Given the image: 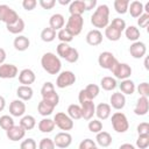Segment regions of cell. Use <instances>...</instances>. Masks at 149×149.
I'll return each mask as SVG.
<instances>
[{
	"instance_id": "obj_1",
	"label": "cell",
	"mask_w": 149,
	"mask_h": 149,
	"mask_svg": "<svg viewBox=\"0 0 149 149\" xmlns=\"http://www.w3.org/2000/svg\"><path fill=\"white\" fill-rule=\"evenodd\" d=\"M91 23L95 28H106L109 24V7L105 3L97 6L91 15Z\"/></svg>"
},
{
	"instance_id": "obj_2",
	"label": "cell",
	"mask_w": 149,
	"mask_h": 149,
	"mask_svg": "<svg viewBox=\"0 0 149 149\" xmlns=\"http://www.w3.org/2000/svg\"><path fill=\"white\" fill-rule=\"evenodd\" d=\"M41 65L49 74H58L62 69L61 59L54 52H45L41 58Z\"/></svg>"
},
{
	"instance_id": "obj_3",
	"label": "cell",
	"mask_w": 149,
	"mask_h": 149,
	"mask_svg": "<svg viewBox=\"0 0 149 149\" xmlns=\"http://www.w3.org/2000/svg\"><path fill=\"white\" fill-rule=\"evenodd\" d=\"M126 22L121 17H115L112 20V22L105 28V36L107 37V40L115 42L119 41L121 37L122 31L126 29Z\"/></svg>"
},
{
	"instance_id": "obj_4",
	"label": "cell",
	"mask_w": 149,
	"mask_h": 149,
	"mask_svg": "<svg viewBox=\"0 0 149 149\" xmlns=\"http://www.w3.org/2000/svg\"><path fill=\"white\" fill-rule=\"evenodd\" d=\"M111 121H112V127L116 133H126L129 128L128 119L126 114H123L122 112H115L112 115Z\"/></svg>"
},
{
	"instance_id": "obj_5",
	"label": "cell",
	"mask_w": 149,
	"mask_h": 149,
	"mask_svg": "<svg viewBox=\"0 0 149 149\" xmlns=\"http://www.w3.org/2000/svg\"><path fill=\"white\" fill-rule=\"evenodd\" d=\"M109 71L114 74V77L116 79H120V80L129 79V77L132 74V68H130V65H128L127 63H120L119 61H116L114 63V65L111 68Z\"/></svg>"
},
{
	"instance_id": "obj_6",
	"label": "cell",
	"mask_w": 149,
	"mask_h": 149,
	"mask_svg": "<svg viewBox=\"0 0 149 149\" xmlns=\"http://www.w3.org/2000/svg\"><path fill=\"white\" fill-rule=\"evenodd\" d=\"M83 27H84V19L81 15H70L65 24V28L73 36L79 35L83 30Z\"/></svg>"
},
{
	"instance_id": "obj_7",
	"label": "cell",
	"mask_w": 149,
	"mask_h": 149,
	"mask_svg": "<svg viewBox=\"0 0 149 149\" xmlns=\"http://www.w3.org/2000/svg\"><path fill=\"white\" fill-rule=\"evenodd\" d=\"M54 122H55V126H57L59 129H62L64 132L71 130L73 128V120L64 112L56 113L54 116Z\"/></svg>"
},
{
	"instance_id": "obj_8",
	"label": "cell",
	"mask_w": 149,
	"mask_h": 149,
	"mask_svg": "<svg viewBox=\"0 0 149 149\" xmlns=\"http://www.w3.org/2000/svg\"><path fill=\"white\" fill-rule=\"evenodd\" d=\"M19 17V14L8 5H0V21L6 23V26L14 23Z\"/></svg>"
},
{
	"instance_id": "obj_9",
	"label": "cell",
	"mask_w": 149,
	"mask_h": 149,
	"mask_svg": "<svg viewBox=\"0 0 149 149\" xmlns=\"http://www.w3.org/2000/svg\"><path fill=\"white\" fill-rule=\"evenodd\" d=\"M76 81V74L72 71H62L56 79V86L59 88H65L71 85H73Z\"/></svg>"
},
{
	"instance_id": "obj_10",
	"label": "cell",
	"mask_w": 149,
	"mask_h": 149,
	"mask_svg": "<svg viewBox=\"0 0 149 149\" xmlns=\"http://www.w3.org/2000/svg\"><path fill=\"white\" fill-rule=\"evenodd\" d=\"M129 54L133 58L140 59V58L144 57V55L147 54V45L141 41L133 42L129 47Z\"/></svg>"
},
{
	"instance_id": "obj_11",
	"label": "cell",
	"mask_w": 149,
	"mask_h": 149,
	"mask_svg": "<svg viewBox=\"0 0 149 149\" xmlns=\"http://www.w3.org/2000/svg\"><path fill=\"white\" fill-rule=\"evenodd\" d=\"M54 143L56 147H58L61 149H65V148L70 147V144L72 143V136L68 132L57 133L55 139H54Z\"/></svg>"
},
{
	"instance_id": "obj_12",
	"label": "cell",
	"mask_w": 149,
	"mask_h": 149,
	"mask_svg": "<svg viewBox=\"0 0 149 149\" xmlns=\"http://www.w3.org/2000/svg\"><path fill=\"white\" fill-rule=\"evenodd\" d=\"M118 59L115 58V56L109 52V51H104L99 55L98 57V63L99 65L102 68V69H107V70H111V68L114 65V63L116 62Z\"/></svg>"
},
{
	"instance_id": "obj_13",
	"label": "cell",
	"mask_w": 149,
	"mask_h": 149,
	"mask_svg": "<svg viewBox=\"0 0 149 149\" xmlns=\"http://www.w3.org/2000/svg\"><path fill=\"white\" fill-rule=\"evenodd\" d=\"M17 68L10 63H3L0 65V78L2 79H12L17 76Z\"/></svg>"
},
{
	"instance_id": "obj_14",
	"label": "cell",
	"mask_w": 149,
	"mask_h": 149,
	"mask_svg": "<svg viewBox=\"0 0 149 149\" xmlns=\"http://www.w3.org/2000/svg\"><path fill=\"white\" fill-rule=\"evenodd\" d=\"M9 113L12 116H23L26 113V104L20 99H15L9 105Z\"/></svg>"
},
{
	"instance_id": "obj_15",
	"label": "cell",
	"mask_w": 149,
	"mask_h": 149,
	"mask_svg": "<svg viewBox=\"0 0 149 149\" xmlns=\"http://www.w3.org/2000/svg\"><path fill=\"white\" fill-rule=\"evenodd\" d=\"M6 135H7V137L10 141L16 142V141H20V140H22L24 137L26 130L20 125H14L12 128H9L8 130H6Z\"/></svg>"
},
{
	"instance_id": "obj_16",
	"label": "cell",
	"mask_w": 149,
	"mask_h": 149,
	"mask_svg": "<svg viewBox=\"0 0 149 149\" xmlns=\"http://www.w3.org/2000/svg\"><path fill=\"white\" fill-rule=\"evenodd\" d=\"M80 108H81V118L84 120H92L93 115L95 114V105L93 100L83 102L80 105Z\"/></svg>"
},
{
	"instance_id": "obj_17",
	"label": "cell",
	"mask_w": 149,
	"mask_h": 149,
	"mask_svg": "<svg viewBox=\"0 0 149 149\" xmlns=\"http://www.w3.org/2000/svg\"><path fill=\"white\" fill-rule=\"evenodd\" d=\"M35 79H36V74L30 69H23L19 73V81L22 85L30 86V84H33L35 81Z\"/></svg>"
},
{
	"instance_id": "obj_18",
	"label": "cell",
	"mask_w": 149,
	"mask_h": 149,
	"mask_svg": "<svg viewBox=\"0 0 149 149\" xmlns=\"http://www.w3.org/2000/svg\"><path fill=\"white\" fill-rule=\"evenodd\" d=\"M109 106H112L114 109H122L126 106V97L121 92H114L109 98Z\"/></svg>"
},
{
	"instance_id": "obj_19",
	"label": "cell",
	"mask_w": 149,
	"mask_h": 149,
	"mask_svg": "<svg viewBox=\"0 0 149 149\" xmlns=\"http://www.w3.org/2000/svg\"><path fill=\"white\" fill-rule=\"evenodd\" d=\"M148 111H149V99L147 97H140L136 101L134 113L139 116H143L148 113Z\"/></svg>"
},
{
	"instance_id": "obj_20",
	"label": "cell",
	"mask_w": 149,
	"mask_h": 149,
	"mask_svg": "<svg viewBox=\"0 0 149 149\" xmlns=\"http://www.w3.org/2000/svg\"><path fill=\"white\" fill-rule=\"evenodd\" d=\"M112 113V108L109 106V104L106 102H100L99 105L95 106V115L98 118V120H106L111 116Z\"/></svg>"
},
{
	"instance_id": "obj_21",
	"label": "cell",
	"mask_w": 149,
	"mask_h": 149,
	"mask_svg": "<svg viewBox=\"0 0 149 149\" xmlns=\"http://www.w3.org/2000/svg\"><path fill=\"white\" fill-rule=\"evenodd\" d=\"M85 38H86L87 44H90L92 47H95V45H99L102 42V34L99 29H92L86 34Z\"/></svg>"
},
{
	"instance_id": "obj_22",
	"label": "cell",
	"mask_w": 149,
	"mask_h": 149,
	"mask_svg": "<svg viewBox=\"0 0 149 149\" xmlns=\"http://www.w3.org/2000/svg\"><path fill=\"white\" fill-rule=\"evenodd\" d=\"M64 23H65V19L59 13L52 14L49 19V27L52 28L54 30H61L64 27Z\"/></svg>"
},
{
	"instance_id": "obj_23",
	"label": "cell",
	"mask_w": 149,
	"mask_h": 149,
	"mask_svg": "<svg viewBox=\"0 0 149 149\" xmlns=\"http://www.w3.org/2000/svg\"><path fill=\"white\" fill-rule=\"evenodd\" d=\"M13 45H14V48H15L17 51H24V50H27V49L29 48L30 41H29V38H28L27 36H24V35H17V36L14 38V41H13Z\"/></svg>"
},
{
	"instance_id": "obj_24",
	"label": "cell",
	"mask_w": 149,
	"mask_h": 149,
	"mask_svg": "<svg viewBox=\"0 0 149 149\" xmlns=\"http://www.w3.org/2000/svg\"><path fill=\"white\" fill-rule=\"evenodd\" d=\"M33 94H34V91L30 86H26V85H21L17 87L16 90V95L20 100L22 101H28L33 98Z\"/></svg>"
},
{
	"instance_id": "obj_25",
	"label": "cell",
	"mask_w": 149,
	"mask_h": 149,
	"mask_svg": "<svg viewBox=\"0 0 149 149\" xmlns=\"http://www.w3.org/2000/svg\"><path fill=\"white\" fill-rule=\"evenodd\" d=\"M69 12H70V15H81L85 12L84 0L71 1L69 5Z\"/></svg>"
},
{
	"instance_id": "obj_26",
	"label": "cell",
	"mask_w": 149,
	"mask_h": 149,
	"mask_svg": "<svg viewBox=\"0 0 149 149\" xmlns=\"http://www.w3.org/2000/svg\"><path fill=\"white\" fill-rule=\"evenodd\" d=\"M128 12L133 17H139L143 14V3L139 0H134L129 2L128 6Z\"/></svg>"
},
{
	"instance_id": "obj_27",
	"label": "cell",
	"mask_w": 149,
	"mask_h": 149,
	"mask_svg": "<svg viewBox=\"0 0 149 149\" xmlns=\"http://www.w3.org/2000/svg\"><path fill=\"white\" fill-rule=\"evenodd\" d=\"M95 142H97L100 147L106 148V147L111 146V143H112V136H111V134H109L108 132L101 130V132H99V133L97 134V136H95Z\"/></svg>"
},
{
	"instance_id": "obj_28",
	"label": "cell",
	"mask_w": 149,
	"mask_h": 149,
	"mask_svg": "<svg viewBox=\"0 0 149 149\" xmlns=\"http://www.w3.org/2000/svg\"><path fill=\"white\" fill-rule=\"evenodd\" d=\"M120 90H121V93L122 94H133L136 90V86H135V83L130 79H125V80H121V84L119 85Z\"/></svg>"
},
{
	"instance_id": "obj_29",
	"label": "cell",
	"mask_w": 149,
	"mask_h": 149,
	"mask_svg": "<svg viewBox=\"0 0 149 149\" xmlns=\"http://www.w3.org/2000/svg\"><path fill=\"white\" fill-rule=\"evenodd\" d=\"M6 28H7V30H8L10 34L19 35L20 33H22V31L24 30V21H23L21 17H19L14 23H12V24H7Z\"/></svg>"
},
{
	"instance_id": "obj_30",
	"label": "cell",
	"mask_w": 149,
	"mask_h": 149,
	"mask_svg": "<svg viewBox=\"0 0 149 149\" xmlns=\"http://www.w3.org/2000/svg\"><path fill=\"white\" fill-rule=\"evenodd\" d=\"M100 86L105 90V91H113L115 90V87L118 86V83H116V79L113 78V77H109V76H106V77H102L101 80H100Z\"/></svg>"
},
{
	"instance_id": "obj_31",
	"label": "cell",
	"mask_w": 149,
	"mask_h": 149,
	"mask_svg": "<svg viewBox=\"0 0 149 149\" xmlns=\"http://www.w3.org/2000/svg\"><path fill=\"white\" fill-rule=\"evenodd\" d=\"M38 129L42 133H51L55 129V122H54V120H51L49 118H43L38 122Z\"/></svg>"
},
{
	"instance_id": "obj_32",
	"label": "cell",
	"mask_w": 149,
	"mask_h": 149,
	"mask_svg": "<svg viewBox=\"0 0 149 149\" xmlns=\"http://www.w3.org/2000/svg\"><path fill=\"white\" fill-rule=\"evenodd\" d=\"M125 35H126V37L129 41L136 42V41H139L141 33H140V29L137 27H135V26H128L125 29Z\"/></svg>"
},
{
	"instance_id": "obj_33",
	"label": "cell",
	"mask_w": 149,
	"mask_h": 149,
	"mask_svg": "<svg viewBox=\"0 0 149 149\" xmlns=\"http://www.w3.org/2000/svg\"><path fill=\"white\" fill-rule=\"evenodd\" d=\"M24 130H31L36 126V120L33 115H23L19 123Z\"/></svg>"
},
{
	"instance_id": "obj_34",
	"label": "cell",
	"mask_w": 149,
	"mask_h": 149,
	"mask_svg": "<svg viewBox=\"0 0 149 149\" xmlns=\"http://www.w3.org/2000/svg\"><path fill=\"white\" fill-rule=\"evenodd\" d=\"M72 120H79L81 119V108L80 105L77 104H71L68 107V113H66Z\"/></svg>"
},
{
	"instance_id": "obj_35",
	"label": "cell",
	"mask_w": 149,
	"mask_h": 149,
	"mask_svg": "<svg viewBox=\"0 0 149 149\" xmlns=\"http://www.w3.org/2000/svg\"><path fill=\"white\" fill-rule=\"evenodd\" d=\"M54 109H55V107L51 106V105H49V104L45 102L44 100H41V101L38 102V105H37V112H38L42 116H48V115H50V114L54 112Z\"/></svg>"
},
{
	"instance_id": "obj_36",
	"label": "cell",
	"mask_w": 149,
	"mask_h": 149,
	"mask_svg": "<svg viewBox=\"0 0 149 149\" xmlns=\"http://www.w3.org/2000/svg\"><path fill=\"white\" fill-rule=\"evenodd\" d=\"M42 100H44V101L48 102L49 105L56 107V106L58 105V102H59V95H58V93H57L56 91H51V92H49V93L42 95Z\"/></svg>"
},
{
	"instance_id": "obj_37",
	"label": "cell",
	"mask_w": 149,
	"mask_h": 149,
	"mask_svg": "<svg viewBox=\"0 0 149 149\" xmlns=\"http://www.w3.org/2000/svg\"><path fill=\"white\" fill-rule=\"evenodd\" d=\"M56 38V30H54L50 27L44 28L41 31V40L43 42H52Z\"/></svg>"
},
{
	"instance_id": "obj_38",
	"label": "cell",
	"mask_w": 149,
	"mask_h": 149,
	"mask_svg": "<svg viewBox=\"0 0 149 149\" xmlns=\"http://www.w3.org/2000/svg\"><path fill=\"white\" fill-rule=\"evenodd\" d=\"M129 1L128 0H115L114 1V9L118 14H126L128 12Z\"/></svg>"
},
{
	"instance_id": "obj_39",
	"label": "cell",
	"mask_w": 149,
	"mask_h": 149,
	"mask_svg": "<svg viewBox=\"0 0 149 149\" xmlns=\"http://www.w3.org/2000/svg\"><path fill=\"white\" fill-rule=\"evenodd\" d=\"M73 35L66 29V28H62L61 30H58L57 33V38L62 42V43H69L73 40Z\"/></svg>"
},
{
	"instance_id": "obj_40",
	"label": "cell",
	"mask_w": 149,
	"mask_h": 149,
	"mask_svg": "<svg viewBox=\"0 0 149 149\" xmlns=\"http://www.w3.org/2000/svg\"><path fill=\"white\" fill-rule=\"evenodd\" d=\"M84 90H85V92L87 93V95H88V98L91 100H93L94 98H97L98 94H99V92H100V87L97 84H88Z\"/></svg>"
},
{
	"instance_id": "obj_41",
	"label": "cell",
	"mask_w": 149,
	"mask_h": 149,
	"mask_svg": "<svg viewBox=\"0 0 149 149\" xmlns=\"http://www.w3.org/2000/svg\"><path fill=\"white\" fill-rule=\"evenodd\" d=\"M87 128H88V130H90L91 133L98 134L99 132L102 130V122H101L100 120H98V119H93V120H91V121L88 122Z\"/></svg>"
},
{
	"instance_id": "obj_42",
	"label": "cell",
	"mask_w": 149,
	"mask_h": 149,
	"mask_svg": "<svg viewBox=\"0 0 149 149\" xmlns=\"http://www.w3.org/2000/svg\"><path fill=\"white\" fill-rule=\"evenodd\" d=\"M14 126V120L10 115H2L0 116V127L3 130H8Z\"/></svg>"
},
{
	"instance_id": "obj_43",
	"label": "cell",
	"mask_w": 149,
	"mask_h": 149,
	"mask_svg": "<svg viewBox=\"0 0 149 149\" xmlns=\"http://www.w3.org/2000/svg\"><path fill=\"white\" fill-rule=\"evenodd\" d=\"M70 49H71V47H70L68 43H62V42H61V43H58V45H57V48H56L57 55H58L59 57H62V58L65 59V57L68 56Z\"/></svg>"
},
{
	"instance_id": "obj_44",
	"label": "cell",
	"mask_w": 149,
	"mask_h": 149,
	"mask_svg": "<svg viewBox=\"0 0 149 149\" xmlns=\"http://www.w3.org/2000/svg\"><path fill=\"white\" fill-rule=\"evenodd\" d=\"M136 147L140 149H147L149 147V135H139L136 140Z\"/></svg>"
},
{
	"instance_id": "obj_45",
	"label": "cell",
	"mask_w": 149,
	"mask_h": 149,
	"mask_svg": "<svg viewBox=\"0 0 149 149\" xmlns=\"http://www.w3.org/2000/svg\"><path fill=\"white\" fill-rule=\"evenodd\" d=\"M55 143L54 140L49 139V137H44L38 143V149H55Z\"/></svg>"
},
{
	"instance_id": "obj_46",
	"label": "cell",
	"mask_w": 149,
	"mask_h": 149,
	"mask_svg": "<svg viewBox=\"0 0 149 149\" xmlns=\"http://www.w3.org/2000/svg\"><path fill=\"white\" fill-rule=\"evenodd\" d=\"M78 59H79V52H78V50L76 48H72L71 47L68 56L65 57V61L69 62V63H76Z\"/></svg>"
},
{
	"instance_id": "obj_47",
	"label": "cell",
	"mask_w": 149,
	"mask_h": 149,
	"mask_svg": "<svg viewBox=\"0 0 149 149\" xmlns=\"http://www.w3.org/2000/svg\"><path fill=\"white\" fill-rule=\"evenodd\" d=\"M36 148H37V144H36L35 140L31 137L23 140L20 144V149H36Z\"/></svg>"
},
{
	"instance_id": "obj_48",
	"label": "cell",
	"mask_w": 149,
	"mask_h": 149,
	"mask_svg": "<svg viewBox=\"0 0 149 149\" xmlns=\"http://www.w3.org/2000/svg\"><path fill=\"white\" fill-rule=\"evenodd\" d=\"M137 92L140 94V97H149V84L147 81H143L141 84H139L137 86Z\"/></svg>"
},
{
	"instance_id": "obj_49",
	"label": "cell",
	"mask_w": 149,
	"mask_h": 149,
	"mask_svg": "<svg viewBox=\"0 0 149 149\" xmlns=\"http://www.w3.org/2000/svg\"><path fill=\"white\" fill-rule=\"evenodd\" d=\"M137 24L140 28H147L149 24V14L143 13L141 16H139L137 19Z\"/></svg>"
},
{
	"instance_id": "obj_50",
	"label": "cell",
	"mask_w": 149,
	"mask_h": 149,
	"mask_svg": "<svg viewBox=\"0 0 149 149\" xmlns=\"http://www.w3.org/2000/svg\"><path fill=\"white\" fill-rule=\"evenodd\" d=\"M95 146V142L92 139H85L79 143L78 149H91L92 147Z\"/></svg>"
},
{
	"instance_id": "obj_51",
	"label": "cell",
	"mask_w": 149,
	"mask_h": 149,
	"mask_svg": "<svg viewBox=\"0 0 149 149\" xmlns=\"http://www.w3.org/2000/svg\"><path fill=\"white\" fill-rule=\"evenodd\" d=\"M137 134L139 135H149V123L141 122L137 126Z\"/></svg>"
},
{
	"instance_id": "obj_52",
	"label": "cell",
	"mask_w": 149,
	"mask_h": 149,
	"mask_svg": "<svg viewBox=\"0 0 149 149\" xmlns=\"http://www.w3.org/2000/svg\"><path fill=\"white\" fill-rule=\"evenodd\" d=\"M51 91H55L54 84L51 81H45L43 84V86L41 87V95H44V94H47V93H49Z\"/></svg>"
},
{
	"instance_id": "obj_53",
	"label": "cell",
	"mask_w": 149,
	"mask_h": 149,
	"mask_svg": "<svg viewBox=\"0 0 149 149\" xmlns=\"http://www.w3.org/2000/svg\"><path fill=\"white\" fill-rule=\"evenodd\" d=\"M36 5H37V1L36 0H23L22 1V7L26 10H33V9H35Z\"/></svg>"
},
{
	"instance_id": "obj_54",
	"label": "cell",
	"mask_w": 149,
	"mask_h": 149,
	"mask_svg": "<svg viewBox=\"0 0 149 149\" xmlns=\"http://www.w3.org/2000/svg\"><path fill=\"white\" fill-rule=\"evenodd\" d=\"M40 5L43 9H51L56 5V1L55 0H40Z\"/></svg>"
},
{
	"instance_id": "obj_55",
	"label": "cell",
	"mask_w": 149,
	"mask_h": 149,
	"mask_svg": "<svg viewBox=\"0 0 149 149\" xmlns=\"http://www.w3.org/2000/svg\"><path fill=\"white\" fill-rule=\"evenodd\" d=\"M78 100H79L80 105H81L83 102H85V101H88V100H91V99L88 98V95H87V93L85 92V90H84V88L79 91V94H78Z\"/></svg>"
},
{
	"instance_id": "obj_56",
	"label": "cell",
	"mask_w": 149,
	"mask_h": 149,
	"mask_svg": "<svg viewBox=\"0 0 149 149\" xmlns=\"http://www.w3.org/2000/svg\"><path fill=\"white\" fill-rule=\"evenodd\" d=\"M85 5V10H91L97 6V0H86L84 1Z\"/></svg>"
},
{
	"instance_id": "obj_57",
	"label": "cell",
	"mask_w": 149,
	"mask_h": 149,
	"mask_svg": "<svg viewBox=\"0 0 149 149\" xmlns=\"http://www.w3.org/2000/svg\"><path fill=\"white\" fill-rule=\"evenodd\" d=\"M6 56H7V55H6L5 49H3V48H0V65L5 63V61H6Z\"/></svg>"
},
{
	"instance_id": "obj_58",
	"label": "cell",
	"mask_w": 149,
	"mask_h": 149,
	"mask_svg": "<svg viewBox=\"0 0 149 149\" xmlns=\"http://www.w3.org/2000/svg\"><path fill=\"white\" fill-rule=\"evenodd\" d=\"M119 149H135V147L132 143H123L119 147Z\"/></svg>"
},
{
	"instance_id": "obj_59",
	"label": "cell",
	"mask_w": 149,
	"mask_h": 149,
	"mask_svg": "<svg viewBox=\"0 0 149 149\" xmlns=\"http://www.w3.org/2000/svg\"><path fill=\"white\" fill-rule=\"evenodd\" d=\"M5 107H6V100L2 95H0V112H2L5 109Z\"/></svg>"
},
{
	"instance_id": "obj_60",
	"label": "cell",
	"mask_w": 149,
	"mask_h": 149,
	"mask_svg": "<svg viewBox=\"0 0 149 149\" xmlns=\"http://www.w3.org/2000/svg\"><path fill=\"white\" fill-rule=\"evenodd\" d=\"M58 2L61 3V5H70V0H58Z\"/></svg>"
},
{
	"instance_id": "obj_61",
	"label": "cell",
	"mask_w": 149,
	"mask_h": 149,
	"mask_svg": "<svg viewBox=\"0 0 149 149\" xmlns=\"http://www.w3.org/2000/svg\"><path fill=\"white\" fill-rule=\"evenodd\" d=\"M144 68H146L147 70H149V65H148V57H146V59H144Z\"/></svg>"
},
{
	"instance_id": "obj_62",
	"label": "cell",
	"mask_w": 149,
	"mask_h": 149,
	"mask_svg": "<svg viewBox=\"0 0 149 149\" xmlns=\"http://www.w3.org/2000/svg\"><path fill=\"white\" fill-rule=\"evenodd\" d=\"M91 149H99V148H98V147H97V146H94V147H92V148H91Z\"/></svg>"
}]
</instances>
